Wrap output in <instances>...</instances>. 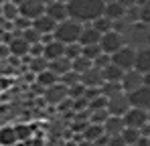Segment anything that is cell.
<instances>
[{
  "label": "cell",
  "mask_w": 150,
  "mask_h": 146,
  "mask_svg": "<svg viewBox=\"0 0 150 146\" xmlns=\"http://www.w3.org/2000/svg\"><path fill=\"white\" fill-rule=\"evenodd\" d=\"M67 8H69V18H75L81 24H89L96 18L103 16L105 0H71Z\"/></svg>",
  "instance_id": "1"
},
{
  "label": "cell",
  "mask_w": 150,
  "mask_h": 146,
  "mask_svg": "<svg viewBox=\"0 0 150 146\" xmlns=\"http://www.w3.org/2000/svg\"><path fill=\"white\" fill-rule=\"evenodd\" d=\"M122 37H124L126 45L132 47V49H136V51H140V49H148L150 47V24L142 23V21L132 23Z\"/></svg>",
  "instance_id": "2"
},
{
  "label": "cell",
  "mask_w": 150,
  "mask_h": 146,
  "mask_svg": "<svg viewBox=\"0 0 150 146\" xmlns=\"http://www.w3.org/2000/svg\"><path fill=\"white\" fill-rule=\"evenodd\" d=\"M81 30H83L81 23H77L75 18H67L63 23H57L53 37H55V41H59L63 45H71V43H79Z\"/></svg>",
  "instance_id": "3"
},
{
  "label": "cell",
  "mask_w": 150,
  "mask_h": 146,
  "mask_svg": "<svg viewBox=\"0 0 150 146\" xmlns=\"http://www.w3.org/2000/svg\"><path fill=\"white\" fill-rule=\"evenodd\" d=\"M112 63H114V65H118V67H120V69H124V71L134 69V63H136V49L124 45L120 51H116V53L112 55Z\"/></svg>",
  "instance_id": "4"
},
{
  "label": "cell",
  "mask_w": 150,
  "mask_h": 146,
  "mask_svg": "<svg viewBox=\"0 0 150 146\" xmlns=\"http://www.w3.org/2000/svg\"><path fill=\"white\" fill-rule=\"evenodd\" d=\"M130 108H132V103H130V97H128L126 91H120L116 96L108 97V112H110V116H124Z\"/></svg>",
  "instance_id": "5"
},
{
  "label": "cell",
  "mask_w": 150,
  "mask_h": 146,
  "mask_svg": "<svg viewBox=\"0 0 150 146\" xmlns=\"http://www.w3.org/2000/svg\"><path fill=\"white\" fill-rule=\"evenodd\" d=\"M124 37L120 35V33H116L114 28L110 30V33H105V35H101V41H100V47L103 53H108V55H114L116 51H120V49L124 47Z\"/></svg>",
  "instance_id": "6"
},
{
  "label": "cell",
  "mask_w": 150,
  "mask_h": 146,
  "mask_svg": "<svg viewBox=\"0 0 150 146\" xmlns=\"http://www.w3.org/2000/svg\"><path fill=\"white\" fill-rule=\"evenodd\" d=\"M45 10H47V4H45L43 0H25V2L18 6L21 16H25L28 21H35V18H39V16H43Z\"/></svg>",
  "instance_id": "7"
},
{
  "label": "cell",
  "mask_w": 150,
  "mask_h": 146,
  "mask_svg": "<svg viewBox=\"0 0 150 146\" xmlns=\"http://www.w3.org/2000/svg\"><path fill=\"white\" fill-rule=\"evenodd\" d=\"M122 118H124L126 128L142 130V128L148 124V112H146V110H140V108H130Z\"/></svg>",
  "instance_id": "8"
},
{
  "label": "cell",
  "mask_w": 150,
  "mask_h": 146,
  "mask_svg": "<svg viewBox=\"0 0 150 146\" xmlns=\"http://www.w3.org/2000/svg\"><path fill=\"white\" fill-rule=\"evenodd\" d=\"M67 97H69V87L65 83H61V81H57L55 85H51V87L45 89V99L49 103H53V106H59Z\"/></svg>",
  "instance_id": "9"
},
{
  "label": "cell",
  "mask_w": 150,
  "mask_h": 146,
  "mask_svg": "<svg viewBox=\"0 0 150 146\" xmlns=\"http://www.w3.org/2000/svg\"><path fill=\"white\" fill-rule=\"evenodd\" d=\"M122 89H124L126 94H132V91H136L138 87H142L144 85V75L140 71H136V69H130V71L124 73V77H122Z\"/></svg>",
  "instance_id": "10"
},
{
  "label": "cell",
  "mask_w": 150,
  "mask_h": 146,
  "mask_svg": "<svg viewBox=\"0 0 150 146\" xmlns=\"http://www.w3.org/2000/svg\"><path fill=\"white\" fill-rule=\"evenodd\" d=\"M130 97V103H132V108H140V110H150V87L148 85H142V87H138L136 91H132V94H128Z\"/></svg>",
  "instance_id": "11"
},
{
  "label": "cell",
  "mask_w": 150,
  "mask_h": 146,
  "mask_svg": "<svg viewBox=\"0 0 150 146\" xmlns=\"http://www.w3.org/2000/svg\"><path fill=\"white\" fill-rule=\"evenodd\" d=\"M45 14H47V16H51L55 23H63V21H67V18H69V8H67V4H65V2L53 0V2H49V4H47Z\"/></svg>",
  "instance_id": "12"
},
{
  "label": "cell",
  "mask_w": 150,
  "mask_h": 146,
  "mask_svg": "<svg viewBox=\"0 0 150 146\" xmlns=\"http://www.w3.org/2000/svg\"><path fill=\"white\" fill-rule=\"evenodd\" d=\"M81 83L85 85V87H101L103 83H105V79H103V71H101L100 67H91V69H87V71L81 75Z\"/></svg>",
  "instance_id": "13"
},
{
  "label": "cell",
  "mask_w": 150,
  "mask_h": 146,
  "mask_svg": "<svg viewBox=\"0 0 150 146\" xmlns=\"http://www.w3.org/2000/svg\"><path fill=\"white\" fill-rule=\"evenodd\" d=\"M101 41V33L93 26V24H83L81 37H79V45L87 47V45H100Z\"/></svg>",
  "instance_id": "14"
},
{
  "label": "cell",
  "mask_w": 150,
  "mask_h": 146,
  "mask_svg": "<svg viewBox=\"0 0 150 146\" xmlns=\"http://www.w3.org/2000/svg\"><path fill=\"white\" fill-rule=\"evenodd\" d=\"M124 128H126V124L122 116H110L105 120V124H103V132L108 136H122Z\"/></svg>",
  "instance_id": "15"
},
{
  "label": "cell",
  "mask_w": 150,
  "mask_h": 146,
  "mask_svg": "<svg viewBox=\"0 0 150 146\" xmlns=\"http://www.w3.org/2000/svg\"><path fill=\"white\" fill-rule=\"evenodd\" d=\"M8 51L14 55V57H18V59H23V57H28V51H30V45L26 43L23 37H14L10 43H8Z\"/></svg>",
  "instance_id": "16"
},
{
  "label": "cell",
  "mask_w": 150,
  "mask_h": 146,
  "mask_svg": "<svg viewBox=\"0 0 150 146\" xmlns=\"http://www.w3.org/2000/svg\"><path fill=\"white\" fill-rule=\"evenodd\" d=\"M134 69L140 71L142 75L150 73V47L136 51V63H134Z\"/></svg>",
  "instance_id": "17"
},
{
  "label": "cell",
  "mask_w": 150,
  "mask_h": 146,
  "mask_svg": "<svg viewBox=\"0 0 150 146\" xmlns=\"http://www.w3.org/2000/svg\"><path fill=\"white\" fill-rule=\"evenodd\" d=\"M65 47L67 45H63V43H59V41H51L45 45V59L47 61H55V59H61V57H65Z\"/></svg>",
  "instance_id": "18"
},
{
  "label": "cell",
  "mask_w": 150,
  "mask_h": 146,
  "mask_svg": "<svg viewBox=\"0 0 150 146\" xmlns=\"http://www.w3.org/2000/svg\"><path fill=\"white\" fill-rule=\"evenodd\" d=\"M33 26H35L41 35H53V33H55L57 23H55L51 16L43 14V16H39V18H35V21H33Z\"/></svg>",
  "instance_id": "19"
},
{
  "label": "cell",
  "mask_w": 150,
  "mask_h": 146,
  "mask_svg": "<svg viewBox=\"0 0 150 146\" xmlns=\"http://www.w3.org/2000/svg\"><path fill=\"white\" fill-rule=\"evenodd\" d=\"M49 71H53L59 79L65 75V73L71 71V59L67 57H61V59H55V61H49Z\"/></svg>",
  "instance_id": "20"
},
{
  "label": "cell",
  "mask_w": 150,
  "mask_h": 146,
  "mask_svg": "<svg viewBox=\"0 0 150 146\" xmlns=\"http://www.w3.org/2000/svg\"><path fill=\"white\" fill-rule=\"evenodd\" d=\"M103 14H105L108 18H112V21H118V18H122V16L126 14V8L118 2V0H110V2H105Z\"/></svg>",
  "instance_id": "21"
},
{
  "label": "cell",
  "mask_w": 150,
  "mask_h": 146,
  "mask_svg": "<svg viewBox=\"0 0 150 146\" xmlns=\"http://www.w3.org/2000/svg\"><path fill=\"white\" fill-rule=\"evenodd\" d=\"M103 71V79L105 81H116V83H120L122 81V77H124V69H120L118 65H114V63H110L105 69H101Z\"/></svg>",
  "instance_id": "22"
},
{
  "label": "cell",
  "mask_w": 150,
  "mask_h": 146,
  "mask_svg": "<svg viewBox=\"0 0 150 146\" xmlns=\"http://www.w3.org/2000/svg\"><path fill=\"white\" fill-rule=\"evenodd\" d=\"M103 134H105V132H103V126H101V124H91V122H89L87 128L83 130V138H85V140H91V142H96Z\"/></svg>",
  "instance_id": "23"
},
{
  "label": "cell",
  "mask_w": 150,
  "mask_h": 146,
  "mask_svg": "<svg viewBox=\"0 0 150 146\" xmlns=\"http://www.w3.org/2000/svg\"><path fill=\"white\" fill-rule=\"evenodd\" d=\"M21 16V12H18V4L16 2H4L2 4V18H6V21H14V18H18Z\"/></svg>",
  "instance_id": "24"
},
{
  "label": "cell",
  "mask_w": 150,
  "mask_h": 146,
  "mask_svg": "<svg viewBox=\"0 0 150 146\" xmlns=\"http://www.w3.org/2000/svg\"><path fill=\"white\" fill-rule=\"evenodd\" d=\"M28 67H30V71L33 73H43L49 69V61L45 59V57H28Z\"/></svg>",
  "instance_id": "25"
},
{
  "label": "cell",
  "mask_w": 150,
  "mask_h": 146,
  "mask_svg": "<svg viewBox=\"0 0 150 146\" xmlns=\"http://www.w3.org/2000/svg\"><path fill=\"white\" fill-rule=\"evenodd\" d=\"M93 67V61H89L87 57H77L75 61H71V69H73L75 73H79V75H83V73L87 71V69H91Z\"/></svg>",
  "instance_id": "26"
},
{
  "label": "cell",
  "mask_w": 150,
  "mask_h": 146,
  "mask_svg": "<svg viewBox=\"0 0 150 146\" xmlns=\"http://www.w3.org/2000/svg\"><path fill=\"white\" fill-rule=\"evenodd\" d=\"M57 81H59V77H57L53 71H49V69L37 75V83H39L41 87H45V89H47V87H51V85H55Z\"/></svg>",
  "instance_id": "27"
},
{
  "label": "cell",
  "mask_w": 150,
  "mask_h": 146,
  "mask_svg": "<svg viewBox=\"0 0 150 146\" xmlns=\"http://www.w3.org/2000/svg\"><path fill=\"white\" fill-rule=\"evenodd\" d=\"M21 37L25 39L28 45H35V43H43V35L35 28V26H30V28H26V30H23L21 33Z\"/></svg>",
  "instance_id": "28"
},
{
  "label": "cell",
  "mask_w": 150,
  "mask_h": 146,
  "mask_svg": "<svg viewBox=\"0 0 150 146\" xmlns=\"http://www.w3.org/2000/svg\"><path fill=\"white\" fill-rule=\"evenodd\" d=\"M100 89H101V96L103 97H112V96H116V94H120V91H124L122 83H116V81H105Z\"/></svg>",
  "instance_id": "29"
},
{
  "label": "cell",
  "mask_w": 150,
  "mask_h": 146,
  "mask_svg": "<svg viewBox=\"0 0 150 146\" xmlns=\"http://www.w3.org/2000/svg\"><path fill=\"white\" fill-rule=\"evenodd\" d=\"M89 24H93V26L100 30L101 35H105V33H110V30L114 28V21H112V18H108L105 14H103V16H100V18H96L93 23H89Z\"/></svg>",
  "instance_id": "30"
},
{
  "label": "cell",
  "mask_w": 150,
  "mask_h": 146,
  "mask_svg": "<svg viewBox=\"0 0 150 146\" xmlns=\"http://www.w3.org/2000/svg\"><path fill=\"white\" fill-rule=\"evenodd\" d=\"M140 130H136V128H124V132H122V138H124V142L128 146L136 144L138 140H140Z\"/></svg>",
  "instance_id": "31"
},
{
  "label": "cell",
  "mask_w": 150,
  "mask_h": 146,
  "mask_svg": "<svg viewBox=\"0 0 150 146\" xmlns=\"http://www.w3.org/2000/svg\"><path fill=\"white\" fill-rule=\"evenodd\" d=\"M110 118V112H108V108H103V110H93V112H89V122L91 124H105V120Z\"/></svg>",
  "instance_id": "32"
},
{
  "label": "cell",
  "mask_w": 150,
  "mask_h": 146,
  "mask_svg": "<svg viewBox=\"0 0 150 146\" xmlns=\"http://www.w3.org/2000/svg\"><path fill=\"white\" fill-rule=\"evenodd\" d=\"M59 81H61V83H65L67 87H73V85H77V83H81V75H79V73H75L73 69H71L69 73H65Z\"/></svg>",
  "instance_id": "33"
},
{
  "label": "cell",
  "mask_w": 150,
  "mask_h": 146,
  "mask_svg": "<svg viewBox=\"0 0 150 146\" xmlns=\"http://www.w3.org/2000/svg\"><path fill=\"white\" fill-rule=\"evenodd\" d=\"M81 53H83V47L79 43H71V45L65 47V57L71 59V61H75L77 57H81Z\"/></svg>",
  "instance_id": "34"
},
{
  "label": "cell",
  "mask_w": 150,
  "mask_h": 146,
  "mask_svg": "<svg viewBox=\"0 0 150 146\" xmlns=\"http://www.w3.org/2000/svg\"><path fill=\"white\" fill-rule=\"evenodd\" d=\"M101 53H103V51H101L100 45H87V47H83V53H81V55H83V57H87L89 61H96Z\"/></svg>",
  "instance_id": "35"
},
{
  "label": "cell",
  "mask_w": 150,
  "mask_h": 146,
  "mask_svg": "<svg viewBox=\"0 0 150 146\" xmlns=\"http://www.w3.org/2000/svg\"><path fill=\"white\" fill-rule=\"evenodd\" d=\"M12 26H14V33H23V30H26V28H30L33 26V21H28V18H25V16H18V18H14L12 21Z\"/></svg>",
  "instance_id": "36"
},
{
  "label": "cell",
  "mask_w": 150,
  "mask_h": 146,
  "mask_svg": "<svg viewBox=\"0 0 150 146\" xmlns=\"http://www.w3.org/2000/svg\"><path fill=\"white\" fill-rule=\"evenodd\" d=\"M85 96V85L83 83H77L73 87H69V97L71 99H77V97H83Z\"/></svg>",
  "instance_id": "37"
},
{
  "label": "cell",
  "mask_w": 150,
  "mask_h": 146,
  "mask_svg": "<svg viewBox=\"0 0 150 146\" xmlns=\"http://www.w3.org/2000/svg\"><path fill=\"white\" fill-rule=\"evenodd\" d=\"M28 57H45V43H35V45H30Z\"/></svg>",
  "instance_id": "38"
},
{
  "label": "cell",
  "mask_w": 150,
  "mask_h": 146,
  "mask_svg": "<svg viewBox=\"0 0 150 146\" xmlns=\"http://www.w3.org/2000/svg\"><path fill=\"white\" fill-rule=\"evenodd\" d=\"M110 63H112V55H108V53H101L100 57L93 61V65H96V67H100V69H105Z\"/></svg>",
  "instance_id": "39"
},
{
  "label": "cell",
  "mask_w": 150,
  "mask_h": 146,
  "mask_svg": "<svg viewBox=\"0 0 150 146\" xmlns=\"http://www.w3.org/2000/svg\"><path fill=\"white\" fill-rule=\"evenodd\" d=\"M140 21L150 24V2H146V4L140 6Z\"/></svg>",
  "instance_id": "40"
},
{
  "label": "cell",
  "mask_w": 150,
  "mask_h": 146,
  "mask_svg": "<svg viewBox=\"0 0 150 146\" xmlns=\"http://www.w3.org/2000/svg\"><path fill=\"white\" fill-rule=\"evenodd\" d=\"M14 138H16V134H14L12 130H4V136L0 134V140H2L4 144H10V142H12Z\"/></svg>",
  "instance_id": "41"
},
{
  "label": "cell",
  "mask_w": 150,
  "mask_h": 146,
  "mask_svg": "<svg viewBox=\"0 0 150 146\" xmlns=\"http://www.w3.org/2000/svg\"><path fill=\"white\" fill-rule=\"evenodd\" d=\"M108 146H128V144L124 142V138H122V136H110Z\"/></svg>",
  "instance_id": "42"
},
{
  "label": "cell",
  "mask_w": 150,
  "mask_h": 146,
  "mask_svg": "<svg viewBox=\"0 0 150 146\" xmlns=\"http://www.w3.org/2000/svg\"><path fill=\"white\" fill-rule=\"evenodd\" d=\"M118 2H120L124 8H130V6H136V4H138V0H118Z\"/></svg>",
  "instance_id": "43"
},
{
  "label": "cell",
  "mask_w": 150,
  "mask_h": 146,
  "mask_svg": "<svg viewBox=\"0 0 150 146\" xmlns=\"http://www.w3.org/2000/svg\"><path fill=\"white\" fill-rule=\"evenodd\" d=\"M134 146H148V138H146V136H140V140H138Z\"/></svg>",
  "instance_id": "44"
},
{
  "label": "cell",
  "mask_w": 150,
  "mask_h": 146,
  "mask_svg": "<svg viewBox=\"0 0 150 146\" xmlns=\"http://www.w3.org/2000/svg\"><path fill=\"white\" fill-rule=\"evenodd\" d=\"M77 146H96V142H91V140H85V138H83V140H79V142H77Z\"/></svg>",
  "instance_id": "45"
},
{
  "label": "cell",
  "mask_w": 150,
  "mask_h": 146,
  "mask_svg": "<svg viewBox=\"0 0 150 146\" xmlns=\"http://www.w3.org/2000/svg\"><path fill=\"white\" fill-rule=\"evenodd\" d=\"M144 85H148V87H150V73L144 75Z\"/></svg>",
  "instance_id": "46"
},
{
  "label": "cell",
  "mask_w": 150,
  "mask_h": 146,
  "mask_svg": "<svg viewBox=\"0 0 150 146\" xmlns=\"http://www.w3.org/2000/svg\"><path fill=\"white\" fill-rule=\"evenodd\" d=\"M59 2H65V4H69V2H71V0H59Z\"/></svg>",
  "instance_id": "47"
},
{
  "label": "cell",
  "mask_w": 150,
  "mask_h": 146,
  "mask_svg": "<svg viewBox=\"0 0 150 146\" xmlns=\"http://www.w3.org/2000/svg\"><path fill=\"white\" fill-rule=\"evenodd\" d=\"M148 124H150V110H148Z\"/></svg>",
  "instance_id": "48"
},
{
  "label": "cell",
  "mask_w": 150,
  "mask_h": 146,
  "mask_svg": "<svg viewBox=\"0 0 150 146\" xmlns=\"http://www.w3.org/2000/svg\"><path fill=\"white\" fill-rule=\"evenodd\" d=\"M148 146H150V136H148Z\"/></svg>",
  "instance_id": "49"
},
{
  "label": "cell",
  "mask_w": 150,
  "mask_h": 146,
  "mask_svg": "<svg viewBox=\"0 0 150 146\" xmlns=\"http://www.w3.org/2000/svg\"><path fill=\"white\" fill-rule=\"evenodd\" d=\"M132 146H134V144H132Z\"/></svg>",
  "instance_id": "50"
}]
</instances>
